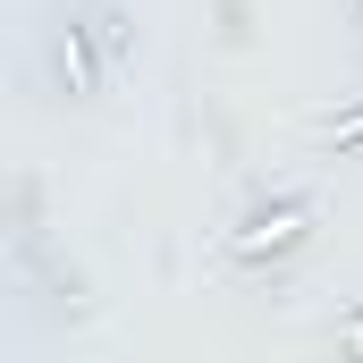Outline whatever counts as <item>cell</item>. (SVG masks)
<instances>
[{
  "label": "cell",
  "mask_w": 363,
  "mask_h": 363,
  "mask_svg": "<svg viewBox=\"0 0 363 363\" xmlns=\"http://www.w3.org/2000/svg\"><path fill=\"white\" fill-rule=\"evenodd\" d=\"M304 237H313V203H304V194H279V203H262V211H245V228L228 237V254H237L245 271H262V262L304 254Z\"/></svg>",
  "instance_id": "obj_1"
},
{
  "label": "cell",
  "mask_w": 363,
  "mask_h": 363,
  "mask_svg": "<svg viewBox=\"0 0 363 363\" xmlns=\"http://www.w3.org/2000/svg\"><path fill=\"white\" fill-rule=\"evenodd\" d=\"M51 77H60L68 101H93L101 77H110V51H93V34L77 26V17H60V26H51Z\"/></svg>",
  "instance_id": "obj_2"
},
{
  "label": "cell",
  "mask_w": 363,
  "mask_h": 363,
  "mask_svg": "<svg viewBox=\"0 0 363 363\" xmlns=\"http://www.w3.org/2000/svg\"><path fill=\"white\" fill-rule=\"evenodd\" d=\"M355 144H363V110H355V118H330V152H338V161H347V152H355Z\"/></svg>",
  "instance_id": "obj_3"
},
{
  "label": "cell",
  "mask_w": 363,
  "mask_h": 363,
  "mask_svg": "<svg viewBox=\"0 0 363 363\" xmlns=\"http://www.w3.org/2000/svg\"><path fill=\"white\" fill-rule=\"evenodd\" d=\"M338 347H347V363H363V304L338 313Z\"/></svg>",
  "instance_id": "obj_4"
}]
</instances>
